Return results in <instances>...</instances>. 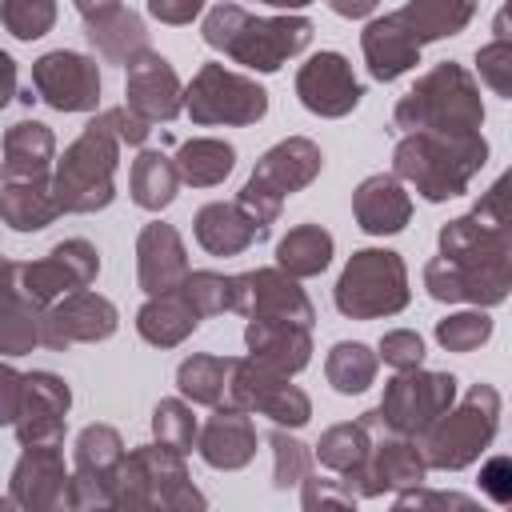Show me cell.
<instances>
[{
  "label": "cell",
  "mask_w": 512,
  "mask_h": 512,
  "mask_svg": "<svg viewBox=\"0 0 512 512\" xmlns=\"http://www.w3.org/2000/svg\"><path fill=\"white\" fill-rule=\"evenodd\" d=\"M424 288L440 304L492 308L512 288V212L508 176H500L472 212L440 228V256L424 264Z\"/></svg>",
  "instance_id": "obj_1"
},
{
  "label": "cell",
  "mask_w": 512,
  "mask_h": 512,
  "mask_svg": "<svg viewBox=\"0 0 512 512\" xmlns=\"http://www.w3.org/2000/svg\"><path fill=\"white\" fill-rule=\"evenodd\" d=\"M204 44L252 72H280L312 44L308 16H252L240 4H216L200 28Z\"/></svg>",
  "instance_id": "obj_2"
},
{
  "label": "cell",
  "mask_w": 512,
  "mask_h": 512,
  "mask_svg": "<svg viewBox=\"0 0 512 512\" xmlns=\"http://www.w3.org/2000/svg\"><path fill=\"white\" fill-rule=\"evenodd\" d=\"M484 164H488V140L480 132L472 136L404 132L392 148V176L408 180L428 204L464 196Z\"/></svg>",
  "instance_id": "obj_3"
},
{
  "label": "cell",
  "mask_w": 512,
  "mask_h": 512,
  "mask_svg": "<svg viewBox=\"0 0 512 512\" xmlns=\"http://www.w3.org/2000/svg\"><path fill=\"white\" fill-rule=\"evenodd\" d=\"M392 124L404 132H440V136H472L484 124V100L472 72L456 60H440L428 68L392 108Z\"/></svg>",
  "instance_id": "obj_4"
},
{
  "label": "cell",
  "mask_w": 512,
  "mask_h": 512,
  "mask_svg": "<svg viewBox=\"0 0 512 512\" xmlns=\"http://www.w3.org/2000/svg\"><path fill=\"white\" fill-rule=\"evenodd\" d=\"M120 140L112 128L92 116L84 132L64 148V156L52 164V196L60 212L84 216L100 212L116 200V164H120Z\"/></svg>",
  "instance_id": "obj_5"
},
{
  "label": "cell",
  "mask_w": 512,
  "mask_h": 512,
  "mask_svg": "<svg viewBox=\"0 0 512 512\" xmlns=\"http://www.w3.org/2000/svg\"><path fill=\"white\" fill-rule=\"evenodd\" d=\"M204 492L192 484L188 464L180 452L164 444H140L124 452L116 476H112V508L124 512H144V508H204Z\"/></svg>",
  "instance_id": "obj_6"
},
{
  "label": "cell",
  "mask_w": 512,
  "mask_h": 512,
  "mask_svg": "<svg viewBox=\"0 0 512 512\" xmlns=\"http://www.w3.org/2000/svg\"><path fill=\"white\" fill-rule=\"evenodd\" d=\"M500 428V392L492 384H472L464 400L436 416V424L416 440L428 468L460 472L480 460Z\"/></svg>",
  "instance_id": "obj_7"
},
{
  "label": "cell",
  "mask_w": 512,
  "mask_h": 512,
  "mask_svg": "<svg viewBox=\"0 0 512 512\" xmlns=\"http://www.w3.org/2000/svg\"><path fill=\"white\" fill-rule=\"evenodd\" d=\"M320 168H324L320 144L308 140V136H288V140L272 144V148L256 160L248 184L236 192V204H240L256 224L272 228L276 216H280V208H284V200L296 196V192H304V188L320 176Z\"/></svg>",
  "instance_id": "obj_8"
},
{
  "label": "cell",
  "mask_w": 512,
  "mask_h": 512,
  "mask_svg": "<svg viewBox=\"0 0 512 512\" xmlns=\"http://www.w3.org/2000/svg\"><path fill=\"white\" fill-rule=\"evenodd\" d=\"M332 300H336L340 316H348V320H380V316L404 312L412 300L404 256L392 248L352 252L332 288Z\"/></svg>",
  "instance_id": "obj_9"
},
{
  "label": "cell",
  "mask_w": 512,
  "mask_h": 512,
  "mask_svg": "<svg viewBox=\"0 0 512 512\" xmlns=\"http://www.w3.org/2000/svg\"><path fill=\"white\" fill-rule=\"evenodd\" d=\"M184 112L192 124H228V128H248L264 120L268 112V92L240 72H228L224 64H200L192 84L184 88Z\"/></svg>",
  "instance_id": "obj_10"
},
{
  "label": "cell",
  "mask_w": 512,
  "mask_h": 512,
  "mask_svg": "<svg viewBox=\"0 0 512 512\" xmlns=\"http://www.w3.org/2000/svg\"><path fill=\"white\" fill-rule=\"evenodd\" d=\"M456 404V376L452 372H428V368H408L396 372L384 384V396L376 404L380 424L396 436L420 440L440 412H448Z\"/></svg>",
  "instance_id": "obj_11"
},
{
  "label": "cell",
  "mask_w": 512,
  "mask_h": 512,
  "mask_svg": "<svg viewBox=\"0 0 512 512\" xmlns=\"http://www.w3.org/2000/svg\"><path fill=\"white\" fill-rule=\"evenodd\" d=\"M228 400L244 412H260L280 428H304L312 420V400L304 388L292 384V376L268 368L256 356L232 360L228 376Z\"/></svg>",
  "instance_id": "obj_12"
},
{
  "label": "cell",
  "mask_w": 512,
  "mask_h": 512,
  "mask_svg": "<svg viewBox=\"0 0 512 512\" xmlns=\"http://www.w3.org/2000/svg\"><path fill=\"white\" fill-rule=\"evenodd\" d=\"M428 480V464L416 440L396 436V432H376L368 456L340 476V484L356 496V500H376L384 492H404Z\"/></svg>",
  "instance_id": "obj_13"
},
{
  "label": "cell",
  "mask_w": 512,
  "mask_h": 512,
  "mask_svg": "<svg viewBox=\"0 0 512 512\" xmlns=\"http://www.w3.org/2000/svg\"><path fill=\"white\" fill-rule=\"evenodd\" d=\"M232 312L256 316V320H288L300 328L316 324V308L308 292L284 268H252L232 276Z\"/></svg>",
  "instance_id": "obj_14"
},
{
  "label": "cell",
  "mask_w": 512,
  "mask_h": 512,
  "mask_svg": "<svg viewBox=\"0 0 512 512\" xmlns=\"http://www.w3.org/2000/svg\"><path fill=\"white\" fill-rule=\"evenodd\" d=\"M120 328V312L108 296L76 288L52 300L40 316V344L64 352L68 344H100Z\"/></svg>",
  "instance_id": "obj_15"
},
{
  "label": "cell",
  "mask_w": 512,
  "mask_h": 512,
  "mask_svg": "<svg viewBox=\"0 0 512 512\" xmlns=\"http://www.w3.org/2000/svg\"><path fill=\"white\" fill-rule=\"evenodd\" d=\"M124 460V440L112 424H88L76 436L68 508H112V476Z\"/></svg>",
  "instance_id": "obj_16"
},
{
  "label": "cell",
  "mask_w": 512,
  "mask_h": 512,
  "mask_svg": "<svg viewBox=\"0 0 512 512\" xmlns=\"http://www.w3.org/2000/svg\"><path fill=\"white\" fill-rule=\"evenodd\" d=\"M32 92L56 112H92L100 104V68L84 52H44L32 64Z\"/></svg>",
  "instance_id": "obj_17"
},
{
  "label": "cell",
  "mask_w": 512,
  "mask_h": 512,
  "mask_svg": "<svg viewBox=\"0 0 512 512\" xmlns=\"http://www.w3.org/2000/svg\"><path fill=\"white\" fill-rule=\"evenodd\" d=\"M100 272V252L96 244L72 236V240H60L44 260H32V264H20V284L24 292L48 308L52 300H60L64 292H76V288H88Z\"/></svg>",
  "instance_id": "obj_18"
},
{
  "label": "cell",
  "mask_w": 512,
  "mask_h": 512,
  "mask_svg": "<svg viewBox=\"0 0 512 512\" xmlns=\"http://www.w3.org/2000/svg\"><path fill=\"white\" fill-rule=\"evenodd\" d=\"M68 468L60 444H24L20 460L12 464L8 500L24 512H56L68 508Z\"/></svg>",
  "instance_id": "obj_19"
},
{
  "label": "cell",
  "mask_w": 512,
  "mask_h": 512,
  "mask_svg": "<svg viewBox=\"0 0 512 512\" xmlns=\"http://www.w3.org/2000/svg\"><path fill=\"white\" fill-rule=\"evenodd\" d=\"M68 408H72V388L64 376L56 372H24V396H20V412L12 420V432L24 444H60L64 440V424H68Z\"/></svg>",
  "instance_id": "obj_20"
},
{
  "label": "cell",
  "mask_w": 512,
  "mask_h": 512,
  "mask_svg": "<svg viewBox=\"0 0 512 512\" xmlns=\"http://www.w3.org/2000/svg\"><path fill=\"white\" fill-rule=\"evenodd\" d=\"M296 96L312 116L340 120L360 104L364 88H360V80L352 76V64L340 52H316L296 72Z\"/></svg>",
  "instance_id": "obj_21"
},
{
  "label": "cell",
  "mask_w": 512,
  "mask_h": 512,
  "mask_svg": "<svg viewBox=\"0 0 512 512\" xmlns=\"http://www.w3.org/2000/svg\"><path fill=\"white\" fill-rule=\"evenodd\" d=\"M124 104L148 124H168L184 112V84H180L176 68L160 52L148 48L128 64Z\"/></svg>",
  "instance_id": "obj_22"
},
{
  "label": "cell",
  "mask_w": 512,
  "mask_h": 512,
  "mask_svg": "<svg viewBox=\"0 0 512 512\" xmlns=\"http://www.w3.org/2000/svg\"><path fill=\"white\" fill-rule=\"evenodd\" d=\"M196 452L208 468H220V472H236V468H248L252 456H256V424L244 408L236 404H216V412L204 420V428L196 432Z\"/></svg>",
  "instance_id": "obj_23"
},
{
  "label": "cell",
  "mask_w": 512,
  "mask_h": 512,
  "mask_svg": "<svg viewBox=\"0 0 512 512\" xmlns=\"http://www.w3.org/2000/svg\"><path fill=\"white\" fill-rule=\"evenodd\" d=\"M188 276V248L180 232L164 220H152L136 236V280L148 296L176 288Z\"/></svg>",
  "instance_id": "obj_24"
},
{
  "label": "cell",
  "mask_w": 512,
  "mask_h": 512,
  "mask_svg": "<svg viewBox=\"0 0 512 512\" xmlns=\"http://www.w3.org/2000/svg\"><path fill=\"white\" fill-rule=\"evenodd\" d=\"M40 316L20 284V260H0V356H28L40 344Z\"/></svg>",
  "instance_id": "obj_25"
},
{
  "label": "cell",
  "mask_w": 512,
  "mask_h": 512,
  "mask_svg": "<svg viewBox=\"0 0 512 512\" xmlns=\"http://www.w3.org/2000/svg\"><path fill=\"white\" fill-rule=\"evenodd\" d=\"M360 52H364V64H368L372 80H380V84H392V80H400L404 72H412L420 64V44L412 40V32L400 24L396 12L376 16V20L364 24Z\"/></svg>",
  "instance_id": "obj_26"
},
{
  "label": "cell",
  "mask_w": 512,
  "mask_h": 512,
  "mask_svg": "<svg viewBox=\"0 0 512 512\" xmlns=\"http://www.w3.org/2000/svg\"><path fill=\"white\" fill-rule=\"evenodd\" d=\"M352 216L360 224V232L368 236H392L404 232V224L412 220V196L404 192V184L392 172H376L368 180L356 184L352 192Z\"/></svg>",
  "instance_id": "obj_27"
},
{
  "label": "cell",
  "mask_w": 512,
  "mask_h": 512,
  "mask_svg": "<svg viewBox=\"0 0 512 512\" xmlns=\"http://www.w3.org/2000/svg\"><path fill=\"white\" fill-rule=\"evenodd\" d=\"M192 232H196V244L208 256H240V252H248L252 244H260L268 236V228L256 224L236 200L204 204L196 212V220H192Z\"/></svg>",
  "instance_id": "obj_28"
},
{
  "label": "cell",
  "mask_w": 512,
  "mask_h": 512,
  "mask_svg": "<svg viewBox=\"0 0 512 512\" xmlns=\"http://www.w3.org/2000/svg\"><path fill=\"white\" fill-rule=\"evenodd\" d=\"M84 36L88 44L108 60V64H132L140 52H148V28L144 20L124 8V4H108V8H92L84 12Z\"/></svg>",
  "instance_id": "obj_29"
},
{
  "label": "cell",
  "mask_w": 512,
  "mask_h": 512,
  "mask_svg": "<svg viewBox=\"0 0 512 512\" xmlns=\"http://www.w3.org/2000/svg\"><path fill=\"white\" fill-rule=\"evenodd\" d=\"M244 344H248V356L264 360L268 368H276L284 376H296L312 360V328H300V324H288V320L248 316Z\"/></svg>",
  "instance_id": "obj_30"
},
{
  "label": "cell",
  "mask_w": 512,
  "mask_h": 512,
  "mask_svg": "<svg viewBox=\"0 0 512 512\" xmlns=\"http://www.w3.org/2000/svg\"><path fill=\"white\" fill-rule=\"evenodd\" d=\"M200 328V312L192 308V300L180 292V288H168V292H156L140 304L136 312V332L140 340H148L152 348H176L184 344L192 332Z\"/></svg>",
  "instance_id": "obj_31"
},
{
  "label": "cell",
  "mask_w": 512,
  "mask_h": 512,
  "mask_svg": "<svg viewBox=\"0 0 512 512\" xmlns=\"http://www.w3.org/2000/svg\"><path fill=\"white\" fill-rule=\"evenodd\" d=\"M56 164V136L48 124L40 120H16L4 132V180H36V176H52Z\"/></svg>",
  "instance_id": "obj_32"
},
{
  "label": "cell",
  "mask_w": 512,
  "mask_h": 512,
  "mask_svg": "<svg viewBox=\"0 0 512 512\" xmlns=\"http://www.w3.org/2000/svg\"><path fill=\"white\" fill-rule=\"evenodd\" d=\"M60 216V204L52 196V176L36 180H4L0 188V224L12 232H40Z\"/></svg>",
  "instance_id": "obj_33"
},
{
  "label": "cell",
  "mask_w": 512,
  "mask_h": 512,
  "mask_svg": "<svg viewBox=\"0 0 512 512\" xmlns=\"http://www.w3.org/2000/svg\"><path fill=\"white\" fill-rule=\"evenodd\" d=\"M396 16L412 32V40L424 48L432 40L464 32L472 24V16H476V0H408Z\"/></svg>",
  "instance_id": "obj_34"
},
{
  "label": "cell",
  "mask_w": 512,
  "mask_h": 512,
  "mask_svg": "<svg viewBox=\"0 0 512 512\" xmlns=\"http://www.w3.org/2000/svg\"><path fill=\"white\" fill-rule=\"evenodd\" d=\"M172 164H176V172H180L184 184H192V188H216V184H224L232 176L236 148L228 140H220V136H192V140H184L176 148Z\"/></svg>",
  "instance_id": "obj_35"
},
{
  "label": "cell",
  "mask_w": 512,
  "mask_h": 512,
  "mask_svg": "<svg viewBox=\"0 0 512 512\" xmlns=\"http://www.w3.org/2000/svg\"><path fill=\"white\" fill-rule=\"evenodd\" d=\"M332 248H336V240H332L328 228H320V224H296L276 244V268H284L296 280L320 276L332 264Z\"/></svg>",
  "instance_id": "obj_36"
},
{
  "label": "cell",
  "mask_w": 512,
  "mask_h": 512,
  "mask_svg": "<svg viewBox=\"0 0 512 512\" xmlns=\"http://www.w3.org/2000/svg\"><path fill=\"white\" fill-rule=\"evenodd\" d=\"M176 188H180V172L172 164V156L156 152V148H144L136 160H132V172H128V192H132V204L144 208V212H160L176 200Z\"/></svg>",
  "instance_id": "obj_37"
},
{
  "label": "cell",
  "mask_w": 512,
  "mask_h": 512,
  "mask_svg": "<svg viewBox=\"0 0 512 512\" xmlns=\"http://www.w3.org/2000/svg\"><path fill=\"white\" fill-rule=\"evenodd\" d=\"M228 376H232V356L196 352V356L180 360V368H176V388H180L184 400L204 404V408H216V404H224Z\"/></svg>",
  "instance_id": "obj_38"
},
{
  "label": "cell",
  "mask_w": 512,
  "mask_h": 512,
  "mask_svg": "<svg viewBox=\"0 0 512 512\" xmlns=\"http://www.w3.org/2000/svg\"><path fill=\"white\" fill-rule=\"evenodd\" d=\"M376 368H380V356L368 344H360V340L332 344L328 348V360H324V376H328V384L340 396H360L364 388H372Z\"/></svg>",
  "instance_id": "obj_39"
},
{
  "label": "cell",
  "mask_w": 512,
  "mask_h": 512,
  "mask_svg": "<svg viewBox=\"0 0 512 512\" xmlns=\"http://www.w3.org/2000/svg\"><path fill=\"white\" fill-rule=\"evenodd\" d=\"M368 448H372V432L364 428V420H344V424H332L320 432L316 460H320V468L344 476L368 456Z\"/></svg>",
  "instance_id": "obj_40"
},
{
  "label": "cell",
  "mask_w": 512,
  "mask_h": 512,
  "mask_svg": "<svg viewBox=\"0 0 512 512\" xmlns=\"http://www.w3.org/2000/svg\"><path fill=\"white\" fill-rule=\"evenodd\" d=\"M196 432H200V424H196V416H192V408L184 400L172 396V400H160L152 408V436H156V444L188 456L196 448Z\"/></svg>",
  "instance_id": "obj_41"
},
{
  "label": "cell",
  "mask_w": 512,
  "mask_h": 512,
  "mask_svg": "<svg viewBox=\"0 0 512 512\" xmlns=\"http://www.w3.org/2000/svg\"><path fill=\"white\" fill-rule=\"evenodd\" d=\"M268 448H272V484L280 488V492H288V488H296L308 472H312V452H308V444H300L292 432H284L280 424L268 432Z\"/></svg>",
  "instance_id": "obj_42"
},
{
  "label": "cell",
  "mask_w": 512,
  "mask_h": 512,
  "mask_svg": "<svg viewBox=\"0 0 512 512\" xmlns=\"http://www.w3.org/2000/svg\"><path fill=\"white\" fill-rule=\"evenodd\" d=\"M176 288L192 300V308L200 312V320L220 316V312H232V276H220V272H208V268H200V272L188 268V276Z\"/></svg>",
  "instance_id": "obj_43"
},
{
  "label": "cell",
  "mask_w": 512,
  "mask_h": 512,
  "mask_svg": "<svg viewBox=\"0 0 512 512\" xmlns=\"http://www.w3.org/2000/svg\"><path fill=\"white\" fill-rule=\"evenodd\" d=\"M0 24L16 40H40L56 24V0H0Z\"/></svg>",
  "instance_id": "obj_44"
},
{
  "label": "cell",
  "mask_w": 512,
  "mask_h": 512,
  "mask_svg": "<svg viewBox=\"0 0 512 512\" xmlns=\"http://www.w3.org/2000/svg\"><path fill=\"white\" fill-rule=\"evenodd\" d=\"M488 336H492V316L484 308H476V312H452V316L436 320V340L448 352H476Z\"/></svg>",
  "instance_id": "obj_45"
},
{
  "label": "cell",
  "mask_w": 512,
  "mask_h": 512,
  "mask_svg": "<svg viewBox=\"0 0 512 512\" xmlns=\"http://www.w3.org/2000/svg\"><path fill=\"white\" fill-rule=\"evenodd\" d=\"M476 68H480V80L496 96L512 100V44H508V36H496L492 44L476 48Z\"/></svg>",
  "instance_id": "obj_46"
},
{
  "label": "cell",
  "mask_w": 512,
  "mask_h": 512,
  "mask_svg": "<svg viewBox=\"0 0 512 512\" xmlns=\"http://www.w3.org/2000/svg\"><path fill=\"white\" fill-rule=\"evenodd\" d=\"M376 356H380L388 368L408 372V368H420V364H424V340H420V332H412V328H392V332H384Z\"/></svg>",
  "instance_id": "obj_47"
},
{
  "label": "cell",
  "mask_w": 512,
  "mask_h": 512,
  "mask_svg": "<svg viewBox=\"0 0 512 512\" xmlns=\"http://www.w3.org/2000/svg\"><path fill=\"white\" fill-rule=\"evenodd\" d=\"M300 500H304V508L308 512H316V508H356V496L340 484V480H320V476H304L300 480Z\"/></svg>",
  "instance_id": "obj_48"
},
{
  "label": "cell",
  "mask_w": 512,
  "mask_h": 512,
  "mask_svg": "<svg viewBox=\"0 0 512 512\" xmlns=\"http://www.w3.org/2000/svg\"><path fill=\"white\" fill-rule=\"evenodd\" d=\"M400 512L404 508H416V512H424V508H476L472 504V496H460V492H428L424 484H416V488H404V492H396V500H392Z\"/></svg>",
  "instance_id": "obj_49"
},
{
  "label": "cell",
  "mask_w": 512,
  "mask_h": 512,
  "mask_svg": "<svg viewBox=\"0 0 512 512\" xmlns=\"http://www.w3.org/2000/svg\"><path fill=\"white\" fill-rule=\"evenodd\" d=\"M100 120L112 128V136H116L120 144H132V148H136V144H144V140H148V132H152V124H148V120H140L128 104L104 108V112H100Z\"/></svg>",
  "instance_id": "obj_50"
},
{
  "label": "cell",
  "mask_w": 512,
  "mask_h": 512,
  "mask_svg": "<svg viewBox=\"0 0 512 512\" xmlns=\"http://www.w3.org/2000/svg\"><path fill=\"white\" fill-rule=\"evenodd\" d=\"M480 492L492 496L496 504H508L512 500V460L508 456H492L480 468Z\"/></svg>",
  "instance_id": "obj_51"
},
{
  "label": "cell",
  "mask_w": 512,
  "mask_h": 512,
  "mask_svg": "<svg viewBox=\"0 0 512 512\" xmlns=\"http://www.w3.org/2000/svg\"><path fill=\"white\" fill-rule=\"evenodd\" d=\"M20 396H24V372H16L12 364L0 360V424L12 428V420L20 412Z\"/></svg>",
  "instance_id": "obj_52"
},
{
  "label": "cell",
  "mask_w": 512,
  "mask_h": 512,
  "mask_svg": "<svg viewBox=\"0 0 512 512\" xmlns=\"http://www.w3.org/2000/svg\"><path fill=\"white\" fill-rule=\"evenodd\" d=\"M204 0H148V16L160 24H192L200 16Z\"/></svg>",
  "instance_id": "obj_53"
},
{
  "label": "cell",
  "mask_w": 512,
  "mask_h": 512,
  "mask_svg": "<svg viewBox=\"0 0 512 512\" xmlns=\"http://www.w3.org/2000/svg\"><path fill=\"white\" fill-rule=\"evenodd\" d=\"M376 4H380V0H328V8H332L336 16H344V20H360V16L376 12Z\"/></svg>",
  "instance_id": "obj_54"
},
{
  "label": "cell",
  "mask_w": 512,
  "mask_h": 512,
  "mask_svg": "<svg viewBox=\"0 0 512 512\" xmlns=\"http://www.w3.org/2000/svg\"><path fill=\"white\" fill-rule=\"evenodd\" d=\"M12 96H16V60L0 48V108H4Z\"/></svg>",
  "instance_id": "obj_55"
},
{
  "label": "cell",
  "mask_w": 512,
  "mask_h": 512,
  "mask_svg": "<svg viewBox=\"0 0 512 512\" xmlns=\"http://www.w3.org/2000/svg\"><path fill=\"white\" fill-rule=\"evenodd\" d=\"M260 4H272V8H284V12H296V8H304V4H312V0H260Z\"/></svg>",
  "instance_id": "obj_56"
},
{
  "label": "cell",
  "mask_w": 512,
  "mask_h": 512,
  "mask_svg": "<svg viewBox=\"0 0 512 512\" xmlns=\"http://www.w3.org/2000/svg\"><path fill=\"white\" fill-rule=\"evenodd\" d=\"M108 4H120V0H76L80 16H84V12H92V8H108Z\"/></svg>",
  "instance_id": "obj_57"
},
{
  "label": "cell",
  "mask_w": 512,
  "mask_h": 512,
  "mask_svg": "<svg viewBox=\"0 0 512 512\" xmlns=\"http://www.w3.org/2000/svg\"><path fill=\"white\" fill-rule=\"evenodd\" d=\"M0 508H12V500H8V496H0Z\"/></svg>",
  "instance_id": "obj_58"
}]
</instances>
